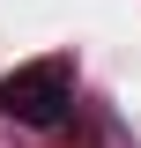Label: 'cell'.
<instances>
[{"label": "cell", "mask_w": 141, "mask_h": 148, "mask_svg": "<svg viewBox=\"0 0 141 148\" xmlns=\"http://www.w3.org/2000/svg\"><path fill=\"white\" fill-rule=\"evenodd\" d=\"M0 119H15L30 133H59L74 119V59L52 52V59H30V67L0 74Z\"/></svg>", "instance_id": "cell-1"}]
</instances>
